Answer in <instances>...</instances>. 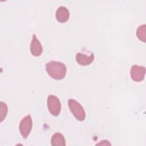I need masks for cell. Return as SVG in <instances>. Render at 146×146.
Returning a JSON list of instances; mask_svg holds the SVG:
<instances>
[{
    "label": "cell",
    "instance_id": "1",
    "mask_svg": "<svg viewBox=\"0 0 146 146\" xmlns=\"http://www.w3.org/2000/svg\"><path fill=\"white\" fill-rule=\"evenodd\" d=\"M45 67L48 75L52 79L61 80L66 75V66L61 62L55 60L50 61L46 64Z\"/></svg>",
    "mask_w": 146,
    "mask_h": 146
},
{
    "label": "cell",
    "instance_id": "2",
    "mask_svg": "<svg viewBox=\"0 0 146 146\" xmlns=\"http://www.w3.org/2000/svg\"><path fill=\"white\" fill-rule=\"evenodd\" d=\"M68 105L71 113L77 120L79 121H83L85 119V111L83 107L78 102L71 98L68 100Z\"/></svg>",
    "mask_w": 146,
    "mask_h": 146
},
{
    "label": "cell",
    "instance_id": "3",
    "mask_svg": "<svg viewBox=\"0 0 146 146\" xmlns=\"http://www.w3.org/2000/svg\"><path fill=\"white\" fill-rule=\"evenodd\" d=\"M47 107L51 115L58 116L61 110V104L58 98L54 95H49L47 98Z\"/></svg>",
    "mask_w": 146,
    "mask_h": 146
},
{
    "label": "cell",
    "instance_id": "4",
    "mask_svg": "<svg viewBox=\"0 0 146 146\" xmlns=\"http://www.w3.org/2000/svg\"><path fill=\"white\" fill-rule=\"evenodd\" d=\"M33 125V121L30 115L25 116L20 121L19 131L22 136L26 139L29 135Z\"/></svg>",
    "mask_w": 146,
    "mask_h": 146
},
{
    "label": "cell",
    "instance_id": "5",
    "mask_svg": "<svg viewBox=\"0 0 146 146\" xmlns=\"http://www.w3.org/2000/svg\"><path fill=\"white\" fill-rule=\"evenodd\" d=\"M145 74V68L144 66L133 65L130 71L131 77L135 82H140L144 79Z\"/></svg>",
    "mask_w": 146,
    "mask_h": 146
},
{
    "label": "cell",
    "instance_id": "6",
    "mask_svg": "<svg viewBox=\"0 0 146 146\" xmlns=\"http://www.w3.org/2000/svg\"><path fill=\"white\" fill-rule=\"evenodd\" d=\"M30 52L31 54L35 56H40L43 51L42 46L36 36L35 34H33V39L30 43Z\"/></svg>",
    "mask_w": 146,
    "mask_h": 146
},
{
    "label": "cell",
    "instance_id": "7",
    "mask_svg": "<svg viewBox=\"0 0 146 146\" xmlns=\"http://www.w3.org/2000/svg\"><path fill=\"white\" fill-rule=\"evenodd\" d=\"M76 60L78 64L82 66H87L90 64L94 60V55L93 53L87 55L82 52H78L76 54Z\"/></svg>",
    "mask_w": 146,
    "mask_h": 146
},
{
    "label": "cell",
    "instance_id": "8",
    "mask_svg": "<svg viewBox=\"0 0 146 146\" xmlns=\"http://www.w3.org/2000/svg\"><path fill=\"white\" fill-rule=\"evenodd\" d=\"M55 15L56 18L58 22L64 23L68 21L70 17V12L67 7L61 6L58 7Z\"/></svg>",
    "mask_w": 146,
    "mask_h": 146
},
{
    "label": "cell",
    "instance_id": "9",
    "mask_svg": "<svg viewBox=\"0 0 146 146\" xmlns=\"http://www.w3.org/2000/svg\"><path fill=\"white\" fill-rule=\"evenodd\" d=\"M51 143L52 146H64L66 145V141L63 135L59 133H55L51 139Z\"/></svg>",
    "mask_w": 146,
    "mask_h": 146
},
{
    "label": "cell",
    "instance_id": "10",
    "mask_svg": "<svg viewBox=\"0 0 146 146\" xmlns=\"http://www.w3.org/2000/svg\"><path fill=\"white\" fill-rule=\"evenodd\" d=\"M136 35L140 40L145 42L146 33H145V25H141L138 27L136 30Z\"/></svg>",
    "mask_w": 146,
    "mask_h": 146
},
{
    "label": "cell",
    "instance_id": "11",
    "mask_svg": "<svg viewBox=\"0 0 146 146\" xmlns=\"http://www.w3.org/2000/svg\"><path fill=\"white\" fill-rule=\"evenodd\" d=\"M8 111V108L7 104L3 102H1L0 103V119H1V121H2L3 119L6 117L7 115Z\"/></svg>",
    "mask_w": 146,
    "mask_h": 146
},
{
    "label": "cell",
    "instance_id": "12",
    "mask_svg": "<svg viewBox=\"0 0 146 146\" xmlns=\"http://www.w3.org/2000/svg\"><path fill=\"white\" fill-rule=\"evenodd\" d=\"M103 141H104V140H103V141L102 140L101 141V143H98L97 145H111V144L107 140H106L105 143H103Z\"/></svg>",
    "mask_w": 146,
    "mask_h": 146
}]
</instances>
